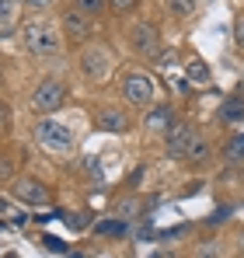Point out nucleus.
Listing matches in <instances>:
<instances>
[{"label":"nucleus","instance_id":"obj_19","mask_svg":"<svg viewBox=\"0 0 244 258\" xmlns=\"http://www.w3.org/2000/svg\"><path fill=\"white\" fill-rule=\"evenodd\" d=\"M237 157H244V136L227 143V161H237Z\"/></svg>","mask_w":244,"mask_h":258},{"label":"nucleus","instance_id":"obj_8","mask_svg":"<svg viewBox=\"0 0 244 258\" xmlns=\"http://www.w3.org/2000/svg\"><path fill=\"white\" fill-rule=\"evenodd\" d=\"M14 199L25 203V206H45L49 203V192L42 188L35 178H18L14 181Z\"/></svg>","mask_w":244,"mask_h":258},{"label":"nucleus","instance_id":"obj_11","mask_svg":"<svg viewBox=\"0 0 244 258\" xmlns=\"http://www.w3.org/2000/svg\"><path fill=\"white\" fill-rule=\"evenodd\" d=\"M98 126L105 129V133H126L129 122H126V115L115 112V108H105V112H98Z\"/></svg>","mask_w":244,"mask_h":258},{"label":"nucleus","instance_id":"obj_3","mask_svg":"<svg viewBox=\"0 0 244 258\" xmlns=\"http://www.w3.org/2000/svg\"><path fill=\"white\" fill-rule=\"evenodd\" d=\"M154 94H157V84H154V77L150 74H126L122 77V98L129 101V105H136V108H143V105H150L154 101Z\"/></svg>","mask_w":244,"mask_h":258},{"label":"nucleus","instance_id":"obj_9","mask_svg":"<svg viewBox=\"0 0 244 258\" xmlns=\"http://www.w3.org/2000/svg\"><path fill=\"white\" fill-rule=\"evenodd\" d=\"M59 32H63L70 42H87V39H91V18H84L77 11H67L63 21H59Z\"/></svg>","mask_w":244,"mask_h":258},{"label":"nucleus","instance_id":"obj_2","mask_svg":"<svg viewBox=\"0 0 244 258\" xmlns=\"http://www.w3.org/2000/svg\"><path fill=\"white\" fill-rule=\"evenodd\" d=\"M59 42H63V35L49 25V21H28L25 25V49L32 52V56H52L56 49H59Z\"/></svg>","mask_w":244,"mask_h":258},{"label":"nucleus","instance_id":"obj_17","mask_svg":"<svg viewBox=\"0 0 244 258\" xmlns=\"http://www.w3.org/2000/svg\"><path fill=\"white\" fill-rule=\"evenodd\" d=\"M196 258H223V244L220 241H206L196 248Z\"/></svg>","mask_w":244,"mask_h":258},{"label":"nucleus","instance_id":"obj_16","mask_svg":"<svg viewBox=\"0 0 244 258\" xmlns=\"http://www.w3.org/2000/svg\"><path fill=\"white\" fill-rule=\"evenodd\" d=\"M105 7H108V0H74V11L84 18H98Z\"/></svg>","mask_w":244,"mask_h":258},{"label":"nucleus","instance_id":"obj_13","mask_svg":"<svg viewBox=\"0 0 244 258\" xmlns=\"http://www.w3.org/2000/svg\"><path fill=\"white\" fill-rule=\"evenodd\" d=\"M244 119V98H227L220 105V122H237Z\"/></svg>","mask_w":244,"mask_h":258},{"label":"nucleus","instance_id":"obj_10","mask_svg":"<svg viewBox=\"0 0 244 258\" xmlns=\"http://www.w3.org/2000/svg\"><path fill=\"white\" fill-rule=\"evenodd\" d=\"M171 126H174L171 105H157V108H150L147 119H143V129H147V133H167Z\"/></svg>","mask_w":244,"mask_h":258},{"label":"nucleus","instance_id":"obj_22","mask_svg":"<svg viewBox=\"0 0 244 258\" xmlns=\"http://www.w3.org/2000/svg\"><path fill=\"white\" fill-rule=\"evenodd\" d=\"M234 45L244 52V18H237V25H234Z\"/></svg>","mask_w":244,"mask_h":258},{"label":"nucleus","instance_id":"obj_18","mask_svg":"<svg viewBox=\"0 0 244 258\" xmlns=\"http://www.w3.org/2000/svg\"><path fill=\"white\" fill-rule=\"evenodd\" d=\"M14 11H18V0H0V25H11Z\"/></svg>","mask_w":244,"mask_h":258},{"label":"nucleus","instance_id":"obj_21","mask_svg":"<svg viewBox=\"0 0 244 258\" xmlns=\"http://www.w3.org/2000/svg\"><path fill=\"white\" fill-rule=\"evenodd\" d=\"M136 4H140V0H108V7H112V11H119V14H129Z\"/></svg>","mask_w":244,"mask_h":258},{"label":"nucleus","instance_id":"obj_20","mask_svg":"<svg viewBox=\"0 0 244 258\" xmlns=\"http://www.w3.org/2000/svg\"><path fill=\"white\" fill-rule=\"evenodd\" d=\"M189 77H192V81H209V70L196 59V63H189Z\"/></svg>","mask_w":244,"mask_h":258},{"label":"nucleus","instance_id":"obj_15","mask_svg":"<svg viewBox=\"0 0 244 258\" xmlns=\"http://www.w3.org/2000/svg\"><path fill=\"white\" fill-rule=\"evenodd\" d=\"M196 7H199L196 0H167V14H171V18H181V21H185V18H192V14H196Z\"/></svg>","mask_w":244,"mask_h":258},{"label":"nucleus","instance_id":"obj_7","mask_svg":"<svg viewBox=\"0 0 244 258\" xmlns=\"http://www.w3.org/2000/svg\"><path fill=\"white\" fill-rule=\"evenodd\" d=\"M192 140H196V129L185 126V122H174V126L164 133V150H167V157H185L189 147H192Z\"/></svg>","mask_w":244,"mask_h":258},{"label":"nucleus","instance_id":"obj_25","mask_svg":"<svg viewBox=\"0 0 244 258\" xmlns=\"http://www.w3.org/2000/svg\"><path fill=\"white\" fill-rule=\"evenodd\" d=\"M4 258H18V255H4Z\"/></svg>","mask_w":244,"mask_h":258},{"label":"nucleus","instance_id":"obj_4","mask_svg":"<svg viewBox=\"0 0 244 258\" xmlns=\"http://www.w3.org/2000/svg\"><path fill=\"white\" fill-rule=\"evenodd\" d=\"M63 101H67V84H59V81H39V87H35L32 98H28V105H32L35 115L56 112Z\"/></svg>","mask_w":244,"mask_h":258},{"label":"nucleus","instance_id":"obj_24","mask_svg":"<svg viewBox=\"0 0 244 258\" xmlns=\"http://www.w3.org/2000/svg\"><path fill=\"white\" fill-rule=\"evenodd\" d=\"M11 35H14V21L11 25H0V39H11Z\"/></svg>","mask_w":244,"mask_h":258},{"label":"nucleus","instance_id":"obj_14","mask_svg":"<svg viewBox=\"0 0 244 258\" xmlns=\"http://www.w3.org/2000/svg\"><path fill=\"white\" fill-rule=\"evenodd\" d=\"M185 161H192V164H206V161H209V140H206V136L196 133V140H192V147H189Z\"/></svg>","mask_w":244,"mask_h":258},{"label":"nucleus","instance_id":"obj_12","mask_svg":"<svg viewBox=\"0 0 244 258\" xmlns=\"http://www.w3.org/2000/svg\"><path fill=\"white\" fill-rule=\"evenodd\" d=\"M94 234L98 237H126L129 223L126 220H101V223H94Z\"/></svg>","mask_w":244,"mask_h":258},{"label":"nucleus","instance_id":"obj_23","mask_svg":"<svg viewBox=\"0 0 244 258\" xmlns=\"http://www.w3.org/2000/svg\"><path fill=\"white\" fill-rule=\"evenodd\" d=\"M18 4H25V7H49L52 0H18Z\"/></svg>","mask_w":244,"mask_h":258},{"label":"nucleus","instance_id":"obj_5","mask_svg":"<svg viewBox=\"0 0 244 258\" xmlns=\"http://www.w3.org/2000/svg\"><path fill=\"white\" fill-rule=\"evenodd\" d=\"M129 45H133L136 56H143V59L161 56V32H157V25H150V21L133 25V32H129Z\"/></svg>","mask_w":244,"mask_h":258},{"label":"nucleus","instance_id":"obj_1","mask_svg":"<svg viewBox=\"0 0 244 258\" xmlns=\"http://www.w3.org/2000/svg\"><path fill=\"white\" fill-rule=\"evenodd\" d=\"M32 133H35V143H39L42 150H49V154H74V133L63 126V122L39 119Z\"/></svg>","mask_w":244,"mask_h":258},{"label":"nucleus","instance_id":"obj_6","mask_svg":"<svg viewBox=\"0 0 244 258\" xmlns=\"http://www.w3.org/2000/svg\"><path fill=\"white\" fill-rule=\"evenodd\" d=\"M112 70V56L101 49V45H87L81 52V74L87 81H105Z\"/></svg>","mask_w":244,"mask_h":258}]
</instances>
